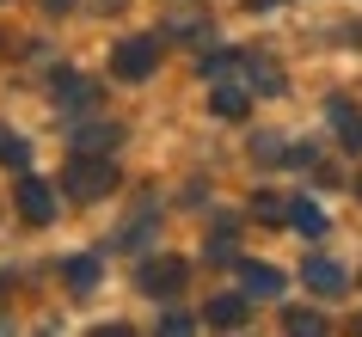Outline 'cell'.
Wrapping results in <instances>:
<instances>
[{
	"instance_id": "1",
	"label": "cell",
	"mask_w": 362,
	"mask_h": 337,
	"mask_svg": "<svg viewBox=\"0 0 362 337\" xmlns=\"http://www.w3.org/2000/svg\"><path fill=\"white\" fill-rule=\"evenodd\" d=\"M68 196H111L117 190V166L111 160H86V153H74V166H68Z\"/></svg>"
},
{
	"instance_id": "2",
	"label": "cell",
	"mask_w": 362,
	"mask_h": 337,
	"mask_svg": "<svg viewBox=\"0 0 362 337\" xmlns=\"http://www.w3.org/2000/svg\"><path fill=\"white\" fill-rule=\"evenodd\" d=\"M233 74H246V80H252V93H270V98L288 93V74H283L270 56H258V49H233Z\"/></svg>"
},
{
	"instance_id": "3",
	"label": "cell",
	"mask_w": 362,
	"mask_h": 337,
	"mask_svg": "<svg viewBox=\"0 0 362 337\" xmlns=\"http://www.w3.org/2000/svg\"><path fill=\"white\" fill-rule=\"evenodd\" d=\"M111 68H117L123 80H148L153 68H160V37H123Z\"/></svg>"
},
{
	"instance_id": "4",
	"label": "cell",
	"mask_w": 362,
	"mask_h": 337,
	"mask_svg": "<svg viewBox=\"0 0 362 337\" xmlns=\"http://www.w3.org/2000/svg\"><path fill=\"white\" fill-rule=\"evenodd\" d=\"M185 282H191V264H185V258H148V264H141V288L160 295V300H172Z\"/></svg>"
},
{
	"instance_id": "5",
	"label": "cell",
	"mask_w": 362,
	"mask_h": 337,
	"mask_svg": "<svg viewBox=\"0 0 362 337\" xmlns=\"http://www.w3.org/2000/svg\"><path fill=\"white\" fill-rule=\"evenodd\" d=\"M301 282L313 288V295H344V288H350V270H344L338 258H307L301 264Z\"/></svg>"
},
{
	"instance_id": "6",
	"label": "cell",
	"mask_w": 362,
	"mask_h": 337,
	"mask_svg": "<svg viewBox=\"0 0 362 337\" xmlns=\"http://www.w3.org/2000/svg\"><path fill=\"white\" fill-rule=\"evenodd\" d=\"M325 123L338 129V141H344L350 153H362V111L350 105V98H332V105H325Z\"/></svg>"
},
{
	"instance_id": "7",
	"label": "cell",
	"mask_w": 362,
	"mask_h": 337,
	"mask_svg": "<svg viewBox=\"0 0 362 337\" xmlns=\"http://www.w3.org/2000/svg\"><path fill=\"white\" fill-rule=\"evenodd\" d=\"M19 215L25 221H56V190L43 184V178H25L19 184Z\"/></svg>"
},
{
	"instance_id": "8",
	"label": "cell",
	"mask_w": 362,
	"mask_h": 337,
	"mask_svg": "<svg viewBox=\"0 0 362 337\" xmlns=\"http://www.w3.org/2000/svg\"><path fill=\"white\" fill-rule=\"evenodd\" d=\"M56 98H62V111H93V105H98V86L86 74H56Z\"/></svg>"
},
{
	"instance_id": "9",
	"label": "cell",
	"mask_w": 362,
	"mask_h": 337,
	"mask_svg": "<svg viewBox=\"0 0 362 337\" xmlns=\"http://www.w3.org/2000/svg\"><path fill=\"white\" fill-rule=\"evenodd\" d=\"M252 319V295L240 288V295H215L209 300V325H221V331H233V325H246Z\"/></svg>"
},
{
	"instance_id": "10",
	"label": "cell",
	"mask_w": 362,
	"mask_h": 337,
	"mask_svg": "<svg viewBox=\"0 0 362 337\" xmlns=\"http://www.w3.org/2000/svg\"><path fill=\"white\" fill-rule=\"evenodd\" d=\"M240 288L264 300V295H283V276H276L270 264H240Z\"/></svg>"
},
{
	"instance_id": "11",
	"label": "cell",
	"mask_w": 362,
	"mask_h": 337,
	"mask_svg": "<svg viewBox=\"0 0 362 337\" xmlns=\"http://www.w3.org/2000/svg\"><path fill=\"white\" fill-rule=\"evenodd\" d=\"M62 276H68V288H74V295H93L98 276H105V264H98V258H68V270H62Z\"/></svg>"
},
{
	"instance_id": "12",
	"label": "cell",
	"mask_w": 362,
	"mask_h": 337,
	"mask_svg": "<svg viewBox=\"0 0 362 337\" xmlns=\"http://www.w3.org/2000/svg\"><path fill=\"white\" fill-rule=\"evenodd\" d=\"M209 105H215V117H246L252 111V86L246 80H240V86H215Z\"/></svg>"
},
{
	"instance_id": "13",
	"label": "cell",
	"mask_w": 362,
	"mask_h": 337,
	"mask_svg": "<svg viewBox=\"0 0 362 337\" xmlns=\"http://www.w3.org/2000/svg\"><path fill=\"white\" fill-rule=\"evenodd\" d=\"M252 215H258L264 227H283V221H288V196H276V190H258V196H252Z\"/></svg>"
},
{
	"instance_id": "14",
	"label": "cell",
	"mask_w": 362,
	"mask_h": 337,
	"mask_svg": "<svg viewBox=\"0 0 362 337\" xmlns=\"http://www.w3.org/2000/svg\"><path fill=\"white\" fill-rule=\"evenodd\" d=\"M288 221L301 227V233H325V208L307 203V196H288Z\"/></svg>"
},
{
	"instance_id": "15",
	"label": "cell",
	"mask_w": 362,
	"mask_h": 337,
	"mask_svg": "<svg viewBox=\"0 0 362 337\" xmlns=\"http://www.w3.org/2000/svg\"><path fill=\"white\" fill-rule=\"evenodd\" d=\"M283 331H301V337H320V331H325V319H320V313H307V307H283Z\"/></svg>"
},
{
	"instance_id": "16",
	"label": "cell",
	"mask_w": 362,
	"mask_h": 337,
	"mask_svg": "<svg viewBox=\"0 0 362 337\" xmlns=\"http://www.w3.org/2000/svg\"><path fill=\"white\" fill-rule=\"evenodd\" d=\"M252 160H258V166H283L288 141H283V135H258V141H252Z\"/></svg>"
},
{
	"instance_id": "17",
	"label": "cell",
	"mask_w": 362,
	"mask_h": 337,
	"mask_svg": "<svg viewBox=\"0 0 362 337\" xmlns=\"http://www.w3.org/2000/svg\"><path fill=\"white\" fill-rule=\"evenodd\" d=\"M25 153H31V148H25L19 135H13V129H0V160H6V166H25Z\"/></svg>"
},
{
	"instance_id": "18",
	"label": "cell",
	"mask_w": 362,
	"mask_h": 337,
	"mask_svg": "<svg viewBox=\"0 0 362 337\" xmlns=\"http://www.w3.org/2000/svg\"><path fill=\"white\" fill-rule=\"evenodd\" d=\"M172 37H185V43H203V37H209V25H203V19H172Z\"/></svg>"
},
{
	"instance_id": "19",
	"label": "cell",
	"mask_w": 362,
	"mask_h": 337,
	"mask_svg": "<svg viewBox=\"0 0 362 337\" xmlns=\"http://www.w3.org/2000/svg\"><path fill=\"white\" fill-rule=\"evenodd\" d=\"M191 325H197L191 313H166V319H160V331H166V337H185V331H191Z\"/></svg>"
},
{
	"instance_id": "20",
	"label": "cell",
	"mask_w": 362,
	"mask_h": 337,
	"mask_svg": "<svg viewBox=\"0 0 362 337\" xmlns=\"http://www.w3.org/2000/svg\"><path fill=\"white\" fill-rule=\"evenodd\" d=\"M43 6H49V13H68V6H74V0H43Z\"/></svg>"
},
{
	"instance_id": "21",
	"label": "cell",
	"mask_w": 362,
	"mask_h": 337,
	"mask_svg": "<svg viewBox=\"0 0 362 337\" xmlns=\"http://www.w3.org/2000/svg\"><path fill=\"white\" fill-rule=\"evenodd\" d=\"M252 6H258V13H270V6H283V0H252Z\"/></svg>"
},
{
	"instance_id": "22",
	"label": "cell",
	"mask_w": 362,
	"mask_h": 337,
	"mask_svg": "<svg viewBox=\"0 0 362 337\" xmlns=\"http://www.w3.org/2000/svg\"><path fill=\"white\" fill-rule=\"evenodd\" d=\"M350 37H356V43H362V25H356V31H350Z\"/></svg>"
},
{
	"instance_id": "23",
	"label": "cell",
	"mask_w": 362,
	"mask_h": 337,
	"mask_svg": "<svg viewBox=\"0 0 362 337\" xmlns=\"http://www.w3.org/2000/svg\"><path fill=\"white\" fill-rule=\"evenodd\" d=\"M356 331H362V313H356Z\"/></svg>"
},
{
	"instance_id": "24",
	"label": "cell",
	"mask_w": 362,
	"mask_h": 337,
	"mask_svg": "<svg viewBox=\"0 0 362 337\" xmlns=\"http://www.w3.org/2000/svg\"><path fill=\"white\" fill-rule=\"evenodd\" d=\"M356 196H362V178H356Z\"/></svg>"
}]
</instances>
